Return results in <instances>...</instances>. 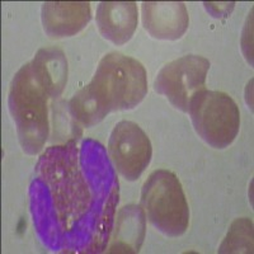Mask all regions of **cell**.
Returning a JSON list of instances; mask_svg holds the SVG:
<instances>
[{"instance_id": "cell-1", "label": "cell", "mask_w": 254, "mask_h": 254, "mask_svg": "<svg viewBox=\"0 0 254 254\" xmlns=\"http://www.w3.org/2000/svg\"><path fill=\"white\" fill-rule=\"evenodd\" d=\"M146 93L142 64L120 52H110L99 61L90 83L74 94L69 106L79 124L92 127L113 111L135 108Z\"/></svg>"}, {"instance_id": "cell-2", "label": "cell", "mask_w": 254, "mask_h": 254, "mask_svg": "<svg viewBox=\"0 0 254 254\" xmlns=\"http://www.w3.org/2000/svg\"><path fill=\"white\" fill-rule=\"evenodd\" d=\"M50 95L33 64L27 63L13 78L9 90V111L17 126L19 142L26 153L37 154L49 136Z\"/></svg>"}, {"instance_id": "cell-3", "label": "cell", "mask_w": 254, "mask_h": 254, "mask_svg": "<svg viewBox=\"0 0 254 254\" xmlns=\"http://www.w3.org/2000/svg\"><path fill=\"white\" fill-rule=\"evenodd\" d=\"M141 207L151 225L167 237H181L187 231L190 207L173 172L158 169L149 176L142 186Z\"/></svg>"}, {"instance_id": "cell-4", "label": "cell", "mask_w": 254, "mask_h": 254, "mask_svg": "<svg viewBox=\"0 0 254 254\" xmlns=\"http://www.w3.org/2000/svg\"><path fill=\"white\" fill-rule=\"evenodd\" d=\"M188 113L199 137L215 149L228 147L239 132V107L224 92L201 90L190 102Z\"/></svg>"}, {"instance_id": "cell-5", "label": "cell", "mask_w": 254, "mask_h": 254, "mask_svg": "<svg viewBox=\"0 0 254 254\" xmlns=\"http://www.w3.org/2000/svg\"><path fill=\"white\" fill-rule=\"evenodd\" d=\"M51 154L56 164L50 154H45L44 158L59 172L61 178L44 167L42 172L45 181L51 187L52 196L61 221L75 220L83 216L84 212L89 207L90 201L88 188L76 165L78 159H75L74 150L69 146H61V149L55 147L51 150Z\"/></svg>"}, {"instance_id": "cell-6", "label": "cell", "mask_w": 254, "mask_h": 254, "mask_svg": "<svg viewBox=\"0 0 254 254\" xmlns=\"http://www.w3.org/2000/svg\"><path fill=\"white\" fill-rule=\"evenodd\" d=\"M208 69L210 61L203 56H182L160 69L154 80V89L164 95L177 110L188 112L194 95L206 89Z\"/></svg>"}, {"instance_id": "cell-7", "label": "cell", "mask_w": 254, "mask_h": 254, "mask_svg": "<svg viewBox=\"0 0 254 254\" xmlns=\"http://www.w3.org/2000/svg\"><path fill=\"white\" fill-rule=\"evenodd\" d=\"M108 155L122 177L127 181H136L150 164L153 147L139 125L121 121L111 132Z\"/></svg>"}, {"instance_id": "cell-8", "label": "cell", "mask_w": 254, "mask_h": 254, "mask_svg": "<svg viewBox=\"0 0 254 254\" xmlns=\"http://www.w3.org/2000/svg\"><path fill=\"white\" fill-rule=\"evenodd\" d=\"M141 12L144 28L158 40H178L190 24L188 10L182 1H144Z\"/></svg>"}, {"instance_id": "cell-9", "label": "cell", "mask_w": 254, "mask_h": 254, "mask_svg": "<svg viewBox=\"0 0 254 254\" xmlns=\"http://www.w3.org/2000/svg\"><path fill=\"white\" fill-rule=\"evenodd\" d=\"M92 18L88 1H47L42 4V24L52 38L70 37L81 31Z\"/></svg>"}, {"instance_id": "cell-10", "label": "cell", "mask_w": 254, "mask_h": 254, "mask_svg": "<svg viewBox=\"0 0 254 254\" xmlns=\"http://www.w3.org/2000/svg\"><path fill=\"white\" fill-rule=\"evenodd\" d=\"M97 26L101 35L121 46L133 36L139 22L135 1H102L97 8Z\"/></svg>"}, {"instance_id": "cell-11", "label": "cell", "mask_w": 254, "mask_h": 254, "mask_svg": "<svg viewBox=\"0 0 254 254\" xmlns=\"http://www.w3.org/2000/svg\"><path fill=\"white\" fill-rule=\"evenodd\" d=\"M32 64L50 97H59L67 80V61L64 52L55 47L41 49Z\"/></svg>"}, {"instance_id": "cell-12", "label": "cell", "mask_w": 254, "mask_h": 254, "mask_svg": "<svg viewBox=\"0 0 254 254\" xmlns=\"http://www.w3.org/2000/svg\"><path fill=\"white\" fill-rule=\"evenodd\" d=\"M253 226L249 219H238L233 222L228 237L222 243L220 253H252Z\"/></svg>"}]
</instances>
